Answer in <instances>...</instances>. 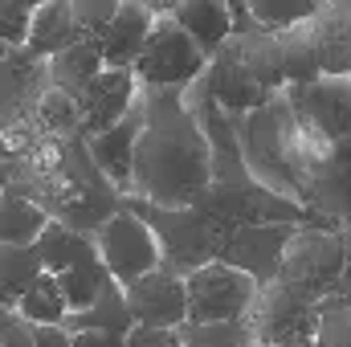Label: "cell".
I'll return each instance as SVG.
<instances>
[{
  "label": "cell",
  "mask_w": 351,
  "mask_h": 347,
  "mask_svg": "<svg viewBox=\"0 0 351 347\" xmlns=\"http://www.w3.org/2000/svg\"><path fill=\"white\" fill-rule=\"evenodd\" d=\"M152 25H156V0H123L119 16L106 25V33L94 37L106 70H135V62L152 37Z\"/></svg>",
  "instance_id": "5bb4252c"
},
{
  "label": "cell",
  "mask_w": 351,
  "mask_h": 347,
  "mask_svg": "<svg viewBox=\"0 0 351 347\" xmlns=\"http://www.w3.org/2000/svg\"><path fill=\"white\" fill-rule=\"evenodd\" d=\"M250 4V16L269 29V33H286V29H298V25H306L315 12H319V4L315 0H245Z\"/></svg>",
  "instance_id": "83f0119b"
},
{
  "label": "cell",
  "mask_w": 351,
  "mask_h": 347,
  "mask_svg": "<svg viewBox=\"0 0 351 347\" xmlns=\"http://www.w3.org/2000/svg\"><path fill=\"white\" fill-rule=\"evenodd\" d=\"M94 250H98V261L106 265V274L127 290L135 286L139 278L164 270V254H160V241L156 233L131 213V208H119L94 237Z\"/></svg>",
  "instance_id": "9c48e42d"
},
{
  "label": "cell",
  "mask_w": 351,
  "mask_h": 347,
  "mask_svg": "<svg viewBox=\"0 0 351 347\" xmlns=\"http://www.w3.org/2000/svg\"><path fill=\"white\" fill-rule=\"evenodd\" d=\"M135 143H139V106L110 131L86 139L90 160L98 164V172L114 184L119 196H131L135 192Z\"/></svg>",
  "instance_id": "e0dca14e"
},
{
  "label": "cell",
  "mask_w": 351,
  "mask_h": 347,
  "mask_svg": "<svg viewBox=\"0 0 351 347\" xmlns=\"http://www.w3.org/2000/svg\"><path fill=\"white\" fill-rule=\"evenodd\" d=\"M33 8H37V4L0 0V62L12 58L16 49H25V41H29V25H33Z\"/></svg>",
  "instance_id": "f1b7e54d"
},
{
  "label": "cell",
  "mask_w": 351,
  "mask_h": 347,
  "mask_svg": "<svg viewBox=\"0 0 351 347\" xmlns=\"http://www.w3.org/2000/svg\"><path fill=\"white\" fill-rule=\"evenodd\" d=\"M184 290H188V323L192 327L250 323L258 294H262V286L250 274H241L225 261H213V265L196 270L192 278H184Z\"/></svg>",
  "instance_id": "ba28073f"
},
{
  "label": "cell",
  "mask_w": 351,
  "mask_h": 347,
  "mask_svg": "<svg viewBox=\"0 0 351 347\" xmlns=\"http://www.w3.org/2000/svg\"><path fill=\"white\" fill-rule=\"evenodd\" d=\"M37 258H41V270H45V274L62 278L66 270H74V265H82V261H90V258H98V250H94L90 237L66 229V225H58V221H49L45 233H41V241H37Z\"/></svg>",
  "instance_id": "44dd1931"
},
{
  "label": "cell",
  "mask_w": 351,
  "mask_h": 347,
  "mask_svg": "<svg viewBox=\"0 0 351 347\" xmlns=\"http://www.w3.org/2000/svg\"><path fill=\"white\" fill-rule=\"evenodd\" d=\"M74 347H127L123 335H102V331H74Z\"/></svg>",
  "instance_id": "d590c367"
},
{
  "label": "cell",
  "mask_w": 351,
  "mask_h": 347,
  "mask_svg": "<svg viewBox=\"0 0 351 347\" xmlns=\"http://www.w3.org/2000/svg\"><path fill=\"white\" fill-rule=\"evenodd\" d=\"M139 78L131 70H102L82 94H78V106H82V139H94L110 127H119L135 106H139Z\"/></svg>",
  "instance_id": "7c38bea8"
},
{
  "label": "cell",
  "mask_w": 351,
  "mask_h": 347,
  "mask_svg": "<svg viewBox=\"0 0 351 347\" xmlns=\"http://www.w3.org/2000/svg\"><path fill=\"white\" fill-rule=\"evenodd\" d=\"M302 225H250V229H237L229 241H225V254L221 261L250 274L258 286H269L282 270V258H286V246L294 241Z\"/></svg>",
  "instance_id": "8fae6325"
},
{
  "label": "cell",
  "mask_w": 351,
  "mask_h": 347,
  "mask_svg": "<svg viewBox=\"0 0 351 347\" xmlns=\"http://www.w3.org/2000/svg\"><path fill=\"white\" fill-rule=\"evenodd\" d=\"M106 70V62H102V49L94 45V41H78V45H70L66 53H58L53 62H49V82L58 90H70V94H82V90L98 78Z\"/></svg>",
  "instance_id": "603a6c76"
},
{
  "label": "cell",
  "mask_w": 351,
  "mask_h": 347,
  "mask_svg": "<svg viewBox=\"0 0 351 347\" xmlns=\"http://www.w3.org/2000/svg\"><path fill=\"white\" fill-rule=\"evenodd\" d=\"M302 208L315 229L351 233V78L286 86Z\"/></svg>",
  "instance_id": "6da1fadb"
},
{
  "label": "cell",
  "mask_w": 351,
  "mask_h": 347,
  "mask_svg": "<svg viewBox=\"0 0 351 347\" xmlns=\"http://www.w3.org/2000/svg\"><path fill=\"white\" fill-rule=\"evenodd\" d=\"M213 184V147L180 90L139 94L135 192L156 208H192Z\"/></svg>",
  "instance_id": "7a4b0ae2"
},
{
  "label": "cell",
  "mask_w": 351,
  "mask_h": 347,
  "mask_svg": "<svg viewBox=\"0 0 351 347\" xmlns=\"http://www.w3.org/2000/svg\"><path fill=\"white\" fill-rule=\"evenodd\" d=\"M0 347H33V327L16 311L0 315Z\"/></svg>",
  "instance_id": "836d02e7"
},
{
  "label": "cell",
  "mask_w": 351,
  "mask_h": 347,
  "mask_svg": "<svg viewBox=\"0 0 351 347\" xmlns=\"http://www.w3.org/2000/svg\"><path fill=\"white\" fill-rule=\"evenodd\" d=\"M37 139H41V131H37V123L33 119H16V123H8V127H0V143H4V156L16 164V160H25L33 147H37Z\"/></svg>",
  "instance_id": "1f68e13d"
},
{
  "label": "cell",
  "mask_w": 351,
  "mask_h": 347,
  "mask_svg": "<svg viewBox=\"0 0 351 347\" xmlns=\"http://www.w3.org/2000/svg\"><path fill=\"white\" fill-rule=\"evenodd\" d=\"M86 41L78 16H74V0H49L33 8V25H29V41L25 49L41 62H53L58 53H66L70 45Z\"/></svg>",
  "instance_id": "d6986e66"
},
{
  "label": "cell",
  "mask_w": 351,
  "mask_h": 347,
  "mask_svg": "<svg viewBox=\"0 0 351 347\" xmlns=\"http://www.w3.org/2000/svg\"><path fill=\"white\" fill-rule=\"evenodd\" d=\"M8 188L21 192V196H29L49 221H58V225L82 233L90 241H94L98 229L123 208V196L114 192V184L98 172V164L90 160V147H86L82 135L70 139V160H66L53 176L33 180V176H21L16 164H12Z\"/></svg>",
  "instance_id": "3957f363"
},
{
  "label": "cell",
  "mask_w": 351,
  "mask_h": 347,
  "mask_svg": "<svg viewBox=\"0 0 351 347\" xmlns=\"http://www.w3.org/2000/svg\"><path fill=\"white\" fill-rule=\"evenodd\" d=\"M127 307L135 327H188V290L184 278H176L168 270H156L147 278H139L135 286H127Z\"/></svg>",
  "instance_id": "4fadbf2b"
},
{
  "label": "cell",
  "mask_w": 351,
  "mask_h": 347,
  "mask_svg": "<svg viewBox=\"0 0 351 347\" xmlns=\"http://www.w3.org/2000/svg\"><path fill=\"white\" fill-rule=\"evenodd\" d=\"M127 347H184V327H135L127 335Z\"/></svg>",
  "instance_id": "d6a6232c"
},
{
  "label": "cell",
  "mask_w": 351,
  "mask_h": 347,
  "mask_svg": "<svg viewBox=\"0 0 351 347\" xmlns=\"http://www.w3.org/2000/svg\"><path fill=\"white\" fill-rule=\"evenodd\" d=\"M250 327L245 323H217V327H184V347H245Z\"/></svg>",
  "instance_id": "f546056e"
},
{
  "label": "cell",
  "mask_w": 351,
  "mask_h": 347,
  "mask_svg": "<svg viewBox=\"0 0 351 347\" xmlns=\"http://www.w3.org/2000/svg\"><path fill=\"white\" fill-rule=\"evenodd\" d=\"M233 131L241 139V156L250 176L278 192L282 200L302 208V184H298V156H294V115H290V98L286 90H278L265 106L250 115H229Z\"/></svg>",
  "instance_id": "277c9868"
},
{
  "label": "cell",
  "mask_w": 351,
  "mask_h": 347,
  "mask_svg": "<svg viewBox=\"0 0 351 347\" xmlns=\"http://www.w3.org/2000/svg\"><path fill=\"white\" fill-rule=\"evenodd\" d=\"M49 217L21 192H0V246H37Z\"/></svg>",
  "instance_id": "7402d4cb"
},
{
  "label": "cell",
  "mask_w": 351,
  "mask_h": 347,
  "mask_svg": "<svg viewBox=\"0 0 351 347\" xmlns=\"http://www.w3.org/2000/svg\"><path fill=\"white\" fill-rule=\"evenodd\" d=\"M123 208H131L160 241V254H164V270L176 278H192L196 270L221 261L225 254V241L237 233L229 225H221L217 217H208L204 208H156L139 196H123Z\"/></svg>",
  "instance_id": "5b68a950"
},
{
  "label": "cell",
  "mask_w": 351,
  "mask_h": 347,
  "mask_svg": "<svg viewBox=\"0 0 351 347\" xmlns=\"http://www.w3.org/2000/svg\"><path fill=\"white\" fill-rule=\"evenodd\" d=\"M250 335L269 339V344H315L319 339V307H306L298 302L286 286L269 282L258 294V307L250 315ZM319 347V344H315Z\"/></svg>",
  "instance_id": "30bf717a"
},
{
  "label": "cell",
  "mask_w": 351,
  "mask_h": 347,
  "mask_svg": "<svg viewBox=\"0 0 351 347\" xmlns=\"http://www.w3.org/2000/svg\"><path fill=\"white\" fill-rule=\"evenodd\" d=\"M16 315H21L29 327H66L70 302H66V294H62V282H58L53 274H41V278L25 290V298L16 302Z\"/></svg>",
  "instance_id": "cb8c5ba5"
},
{
  "label": "cell",
  "mask_w": 351,
  "mask_h": 347,
  "mask_svg": "<svg viewBox=\"0 0 351 347\" xmlns=\"http://www.w3.org/2000/svg\"><path fill=\"white\" fill-rule=\"evenodd\" d=\"M168 12L176 16V25L196 41V49L208 62L233 37V8H229V0H176V4H168Z\"/></svg>",
  "instance_id": "ac0fdd59"
},
{
  "label": "cell",
  "mask_w": 351,
  "mask_h": 347,
  "mask_svg": "<svg viewBox=\"0 0 351 347\" xmlns=\"http://www.w3.org/2000/svg\"><path fill=\"white\" fill-rule=\"evenodd\" d=\"M49 82V62L33 58L29 49H16L12 58L0 62V127L16 123V119H33V106Z\"/></svg>",
  "instance_id": "9a60e30c"
},
{
  "label": "cell",
  "mask_w": 351,
  "mask_h": 347,
  "mask_svg": "<svg viewBox=\"0 0 351 347\" xmlns=\"http://www.w3.org/2000/svg\"><path fill=\"white\" fill-rule=\"evenodd\" d=\"M33 347H74L66 327H33Z\"/></svg>",
  "instance_id": "e575fe53"
},
{
  "label": "cell",
  "mask_w": 351,
  "mask_h": 347,
  "mask_svg": "<svg viewBox=\"0 0 351 347\" xmlns=\"http://www.w3.org/2000/svg\"><path fill=\"white\" fill-rule=\"evenodd\" d=\"M343 237H348V265H343V282L335 286L331 298H351V233H343Z\"/></svg>",
  "instance_id": "8d00e7d4"
},
{
  "label": "cell",
  "mask_w": 351,
  "mask_h": 347,
  "mask_svg": "<svg viewBox=\"0 0 351 347\" xmlns=\"http://www.w3.org/2000/svg\"><path fill=\"white\" fill-rule=\"evenodd\" d=\"M119 4L123 0H74V16H78V25L90 41L106 33V25L119 16Z\"/></svg>",
  "instance_id": "4dcf8cb0"
},
{
  "label": "cell",
  "mask_w": 351,
  "mask_h": 347,
  "mask_svg": "<svg viewBox=\"0 0 351 347\" xmlns=\"http://www.w3.org/2000/svg\"><path fill=\"white\" fill-rule=\"evenodd\" d=\"M41 274L45 270L37 258V246H0V302L16 311V302Z\"/></svg>",
  "instance_id": "d4e9b609"
},
{
  "label": "cell",
  "mask_w": 351,
  "mask_h": 347,
  "mask_svg": "<svg viewBox=\"0 0 351 347\" xmlns=\"http://www.w3.org/2000/svg\"><path fill=\"white\" fill-rule=\"evenodd\" d=\"M62 294H66V302H70V315H82V311H90L94 302H98V294L114 282L110 274H106V265L98 258L82 261V265H74V270H66L62 278Z\"/></svg>",
  "instance_id": "4316f807"
},
{
  "label": "cell",
  "mask_w": 351,
  "mask_h": 347,
  "mask_svg": "<svg viewBox=\"0 0 351 347\" xmlns=\"http://www.w3.org/2000/svg\"><path fill=\"white\" fill-rule=\"evenodd\" d=\"M66 331L74 335V331H102V335H131L135 331V319H131V307H127V290L119 286V282H110L102 294H98V302L82 311V315H70L66 319Z\"/></svg>",
  "instance_id": "ffe728a7"
},
{
  "label": "cell",
  "mask_w": 351,
  "mask_h": 347,
  "mask_svg": "<svg viewBox=\"0 0 351 347\" xmlns=\"http://www.w3.org/2000/svg\"><path fill=\"white\" fill-rule=\"evenodd\" d=\"M208 70V58L196 49V41L176 25V16L168 12V4H156V25H152V37L135 62V78L143 90H188L196 86Z\"/></svg>",
  "instance_id": "52a82bcc"
},
{
  "label": "cell",
  "mask_w": 351,
  "mask_h": 347,
  "mask_svg": "<svg viewBox=\"0 0 351 347\" xmlns=\"http://www.w3.org/2000/svg\"><path fill=\"white\" fill-rule=\"evenodd\" d=\"M33 123H37L41 135H53V139H74V135H82V106H78V94L49 86L37 98V106H33Z\"/></svg>",
  "instance_id": "484cf974"
},
{
  "label": "cell",
  "mask_w": 351,
  "mask_h": 347,
  "mask_svg": "<svg viewBox=\"0 0 351 347\" xmlns=\"http://www.w3.org/2000/svg\"><path fill=\"white\" fill-rule=\"evenodd\" d=\"M343 265H348V237L343 233L302 225L294 233V241L286 246V258H282V270L274 282L286 286L298 302L323 307L335 294V286L343 282Z\"/></svg>",
  "instance_id": "8992f818"
},
{
  "label": "cell",
  "mask_w": 351,
  "mask_h": 347,
  "mask_svg": "<svg viewBox=\"0 0 351 347\" xmlns=\"http://www.w3.org/2000/svg\"><path fill=\"white\" fill-rule=\"evenodd\" d=\"M0 315H8V307H4V302H0Z\"/></svg>",
  "instance_id": "f35d334b"
},
{
  "label": "cell",
  "mask_w": 351,
  "mask_h": 347,
  "mask_svg": "<svg viewBox=\"0 0 351 347\" xmlns=\"http://www.w3.org/2000/svg\"><path fill=\"white\" fill-rule=\"evenodd\" d=\"M311 41L323 78H351V0L319 4L311 16Z\"/></svg>",
  "instance_id": "2e32d148"
},
{
  "label": "cell",
  "mask_w": 351,
  "mask_h": 347,
  "mask_svg": "<svg viewBox=\"0 0 351 347\" xmlns=\"http://www.w3.org/2000/svg\"><path fill=\"white\" fill-rule=\"evenodd\" d=\"M0 164H8V156H4V143H0Z\"/></svg>",
  "instance_id": "74e56055"
}]
</instances>
